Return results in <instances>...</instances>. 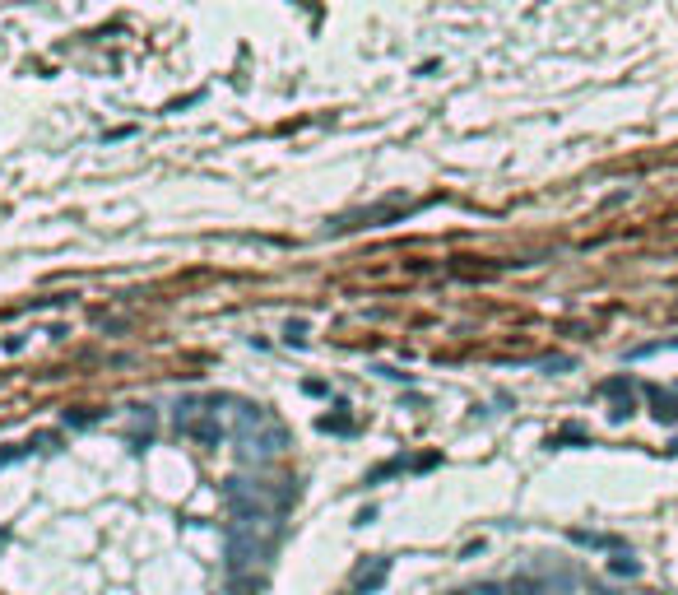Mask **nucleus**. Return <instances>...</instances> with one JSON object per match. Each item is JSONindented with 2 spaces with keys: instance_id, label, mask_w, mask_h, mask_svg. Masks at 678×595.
I'll list each match as a JSON object with an SVG mask.
<instances>
[{
  "instance_id": "1",
  "label": "nucleus",
  "mask_w": 678,
  "mask_h": 595,
  "mask_svg": "<svg viewBox=\"0 0 678 595\" xmlns=\"http://www.w3.org/2000/svg\"><path fill=\"white\" fill-rule=\"evenodd\" d=\"M386 572H390V558H377V563H372V572H367V567H358L353 591H377V586L386 582Z\"/></svg>"
},
{
  "instance_id": "2",
  "label": "nucleus",
  "mask_w": 678,
  "mask_h": 595,
  "mask_svg": "<svg viewBox=\"0 0 678 595\" xmlns=\"http://www.w3.org/2000/svg\"><path fill=\"white\" fill-rule=\"evenodd\" d=\"M265 591V577H256V572H242V577H233V586L223 595H260Z\"/></svg>"
}]
</instances>
